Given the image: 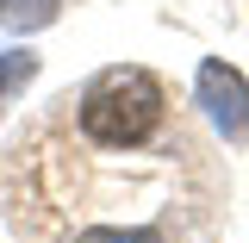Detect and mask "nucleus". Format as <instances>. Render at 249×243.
I'll use <instances>...</instances> for the list:
<instances>
[{"label": "nucleus", "instance_id": "f03ea898", "mask_svg": "<svg viewBox=\"0 0 249 243\" xmlns=\"http://www.w3.org/2000/svg\"><path fill=\"white\" fill-rule=\"evenodd\" d=\"M193 100L224 131V144H249V81H243V69H231L224 56H206L199 75H193Z\"/></svg>", "mask_w": 249, "mask_h": 243}, {"label": "nucleus", "instance_id": "7ed1b4c3", "mask_svg": "<svg viewBox=\"0 0 249 243\" xmlns=\"http://www.w3.org/2000/svg\"><path fill=\"white\" fill-rule=\"evenodd\" d=\"M56 13H62V0H0L6 31H44V25H56Z\"/></svg>", "mask_w": 249, "mask_h": 243}, {"label": "nucleus", "instance_id": "20e7f679", "mask_svg": "<svg viewBox=\"0 0 249 243\" xmlns=\"http://www.w3.org/2000/svg\"><path fill=\"white\" fill-rule=\"evenodd\" d=\"M75 243H168L156 224H93V231H81Z\"/></svg>", "mask_w": 249, "mask_h": 243}, {"label": "nucleus", "instance_id": "f257e3e1", "mask_svg": "<svg viewBox=\"0 0 249 243\" xmlns=\"http://www.w3.org/2000/svg\"><path fill=\"white\" fill-rule=\"evenodd\" d=\"M162 119H168V88L156 81L150 69H137V62L100 69L81 88V106H75L81 137L100 144V150H143L162 131Z\"/></svg>", "mask_w": 249, "mask_h": 243}, {"label": "nucleus", "instance_id": "39448f33", "mask_svg": "<svg viewBox=\"0 0 249 243\" xmlns=\"http://www.w3.org/2000/svg\"><path fill=\"white\" fill-rule=\"evenodd\" d=\"M31 75H37V56L31 50H0V100H13Z\"/></svg>", "mask_w": 249, "mask_h": 243}]
</instances>
